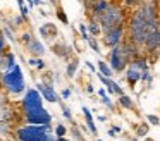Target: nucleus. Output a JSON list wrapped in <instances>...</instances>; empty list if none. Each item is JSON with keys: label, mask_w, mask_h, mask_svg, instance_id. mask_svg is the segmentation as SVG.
Segmentation results:
<instances>
[{"label": "nucleus", "mask_w": 160, "mask_h": 141, "mask_svg": "<svg viewBox=\"0 0 160 141\" xmlns=\"http://www.w3.org/2000/svg\"><path fill=\"white\" fill-rule=\"evenodd\" d=\"M35 89L40 93V96H42V98L47 100V102H52L53 103V102H57V100H59L55 89H53V86L50 84V83H40Z\"/></svg>", "instance_id": "9"}, {"label": "nucleus", "mask_w": 160, "mask_h": 141, "mask_svg": "<svg viewBox=\"0 0 160 141\" xmlns=\"http://www.w3.org/2000/svg\"><path fill=\"white\" fill-rule=\"evenodd\" d=\"M98 95H100L102 98H105V96H107V91H105V89L102 88V89H98Z\"/></svg>", "instance_id": "28"}, {"label": "nucleus", "mask_w": 160, "mask_h": 141, "mask_svg": "<svg viewBox=\"0 0 160 141\" xmlns=\"http://www.w3.org/2000/svg\"><path fill=\"white\" fill-rule=\"evenodd\" d=\"M36 65H38V69H43V67H45V62H43V60H36Z\"/></svg>", "instance_id": "29"}, {"label": "nucleus", "mask_w": 160, "mask_h": 141, "mask_svg": "<svg viewBox=\"0 0 160 141\" xmlns=\"http://www.w3.org/2000/svg\"><path fill=\"white\" fill-rule=\"evenodd\" d=\"M26 122H28V126H48L52 122V117L47 110H43L40 113H35V115H28Z\"/></svg>", "instance_id": "10"}, {"label": "nucleus", "mask_w": 160, "mask_h": 141, "mask_svg": "<svg viewBox=\"0 0 160 141\" xmlns=\"http://www.w3.org/2000/svg\"><path fill=\"white\" fill-rule=\"evenodd\" d=\"M86 65H88V67H90V69H91V71H93V72H95V67H93V64H91V62H86Z\"/></svg>", "instance_id": "32"}, {"label": "nucleus", "mask_w": 160, "mask_h": 141, "mask_svg": "<svg viewBox=\"0 0 160 141\" xmlns=\"http://www.w3.org/2000/svg\"><path fill=\"white\" fill-rule=\"evenodd\" d=\"M91 10H90V16L91 21H98V17L103 14V10L108 7V2H91Z\"/></svg>", "instance_id": "11"}, {"label": "nucleus", "mask_w": 160, "mask_h": 141, "mask_svg": "<svg viewBox=\"0 0 160 141\" xmlns=\"http://www.w3.org/2000/svg\"><path fill=\"white\" fill-rule=\"evenodd\" d=\"M5 50V38L4 36H0V53Z\"/></svg>", "instance_id": "25"}, {"label": "nucleus", "mask_w": 160, "mask_h": 141, "mask_svg": "<svg viewBox=\"0 0 160 141\" xmlns=\"http://www.w3.org/2000/svg\"><path fill=\"white\" fill-rule=\"evenodd\" d=\"M126 79H128V83L131 86H134L136 83L141 79V72H139L132 64H128V67H126Z\"/></svg>", "instance_id": "12"}, {"label": "nucleus", "mask_w": 160, "mask_h": 141, "mask_svg": "<svg viewBox=\"0 0 160 141\" xmlns=\"http://www.w3.org/2000/svg\"><path fill=\"white\" fill-rule=\"evenodd\" d=\"M52 126H21L16 129L18 141H47Z\"/></svg>", "instance_id": "4"}, {"label": "nucleus", "mask_w": 160, "mask_h": 141, "mask_svg": "<svg viewBox=\"0 0 160 141\" xmlns=\"http://www.w3.org/2000/svg\"><path fill=\"white\" fill-rule=\"evenodd\" d=\"M28 50L31 52L33 55H36V57H40V55L45 53V48H43V45L40 43V41H36V40H31V41L28 43Z\"/></svg>", "instance_id": "14"}, {"label": "nucleus", "mask_w": 160, "mask_h": 141, "mask_svg": "<svg viewBox=\"0 0 160 141\" xmlns=\"http://www.w3.org/2000/svg\"><path fill=\"white\" fill-rule=\"evenodd\" d=\"M66 133H67V129H66L64 126H57V127H55V134H57L59 138H64V136H66Z\"/></svg>", "instance_id": "20"}, {"label": "nucleus", "mask_w": 160, "mask_h": 141, "mask_svg": "<svg viewBox=\"0 0 160 141\" xmlns=\"http://www.w3.org/2000/svg\"><path fill=\"white\" fill-rule=\"evenodd\" d=\"M103 103H105V105H110V107H112V102H110V98H107V96L103 98Z\"/></svg>", "instance_id": "30"}, {"label": "nucleus", "mask_w": 160, "mask_h": 141, "mask_svg": "<svg viewBox=\"0 0 160 141\" xmlns=\"http://www.w3.org/2000/svg\"><path fill=\"white\" fill-rule=\"evenodd\" d=\"M132 141H138V139H132Z\"/></svg>", "instance_id": "35"}, {"label": "nucleus", "mask_w": 160, "mask_h": 141, "mask_svg": "<svg viewBox=\"0 0 160 141\" xmlns=\"http://www.w3.org/2000/svg\"><path fill=\"white\" fill-rule=\"evenodd\" d=\"M88 41H90V47H91V48H93V50L98 53V52H100V47H98V41H95V40H88Z\"/></svg>", "instance_id": "21"}, {"label": "nucleus", "mask_w": 160, "mask_h": 141, "mask_svg": "<svg viewBox=\"0 0 160 141\" xmlns=\"http://www.w3.org/2000/svg\"><path fill=\"white\" fill-rule=\"evenodd\" d=\"M0 62H2V53H0Z\"/></svg>", "instance_id": "34"}, {"label": "nucleus", "mask_w": 160, "mask_h": 141, "mask_svg": "<svg viewBox=\"0 0 160 141\" xmlns=\"http://www.w3.org/2000/svg\"><path fill=\"white\" fill-rule=\"evenodd\" d=\"M21 108L24 112V115H35V113H40L43 112V98L40 96V93L36 91L35 88H29L26 91L24 98H22V103H21Z\"/></svg>", "instance_id": "5"}, {"label": "nucleus", "mask_w": 160, "mask_h": 141, "mask_svg": "<svg viewBox=\"0 0 160 141\" xmlns=\"http://www.w3.org/2000/svg\"><path fill=\"white\" fill-rule=\"evenodd\" d=\"M158 45H160V26H158V23L148 24L143 47H145V50L152 55V53H155V52H158Z\"/></svg>", "instance_id": "6"}, {"label": "nucleus", "mask_w": 160, "mask_h": 141, "mask_svg": "<svg viewBox=\"0 0 160 141\" xmlns=\"http://www.w3.org/2000/svg\"><path fill=\"white\" fill-rule=\"evenodd\" d=\"M148 120H150V124H153V126H158V117L157 115H148Z\"/></svg>", "instance_id": "22"}, {"label": "nucleus", "mask_w": 160, "mask_h": 141, "mask_svg": "<svg viewBox=\"0 0 160 141\" xmlns=\"http://www.w3.org/2000/svg\"><path fill=\"white\" fill-rule=\"evenodd\" d=\"M12 65H16L14 53H2V62H0V69H5V71H9V69H11Z\"/></svg>", "instance_id": "13"}, {"label": "nucleus", "mask_w": 160, "mask_h": 141, "mask_svg": "<svg viewBox=\"0 0 160 141\" xmlns=\"http://www.w3.org/2000/svg\"><path fill=\"white\" fill-rule=\"evenodd\" d=\"M126 9H122L121 3H114V2H108V7L103 10L100 17H98V26H100L102 33H108L110 29L117 26H122L126 24Z\"/></svg>", "instance_id": "2"}, {"label": "nucleus", "mask_w": 160, "mask_h": 141, "mask_svg": "<svg viewBox=\"0 0 160 141\" xmlns=\"http://www.w3.org/2000/svg\"><path fill=\"white\" fill-rule=\"evenodd\" d=\"M97 141H102V139H97Z\"/></svg>", "instance_id": "36"}, {"label": "nucleus", "mask_w": 160, "mask_h": 141, "mask_svg": "<svg viewBox=\"0 0 160 141\" xmlns=\"http://www.w3.org/2000/svg\"><path fill=\"white\" fill-rule=\"evenodd\" d=\"M55 141H71V139H66V138H57Z\"/></svg>", "instance_id": "33"}, {"label": "nucleus", "mask_w": 160, "mask_h": 141, "mask_svg": "<svg viewBox=\"0 0 160 141\" xmlns=\"http://www.w3.org/2000/svg\"><path fill=\"white\" fill-rule=\"evenodd\" d=\"M64 115H66L67 119H71V112H69V110H67V108H64Z\"/></svg>", "instance_id": "31"}, {"label": "nucleus", "mask_w": 160, "mask_h": 141, "mask_svg": "<svg viewBox=\"0 0 160 141\" xmlns=\"http://www.w3.org/2000/svg\"><path fill=\"white\" fill-rule=\"evenodd\" d=\"M129 60L126 57V52H124V45H119V47L112 48L110 52V65L108 67L112 69V72H122L126 67H128Z\"/></svg>", "instance_id": "7"}, {"label": "nucleus", "mask_w": 160, "mask_h": 141, "mask_svg": "<svg viewBox=\"0 0 160 141\" xmlns=\"http://www.w3.org/2000/svg\"><path fill=\"white\" fill-rule=\"evenodd\" d=\"M76 65H78V60H72L69 65H67V74H69V76L76 74Z\"/></svg>", "instance_id": "19"}, {"label": "nucleus", "mask_w": 160, "mask_h": 141, "mask_svg": "<svg viewBox=\"0 0 160 141\" xmlns=\"http://www.w3.org/2000/svg\"><path fill=\"white\" fill-rule=\"evenodd\" d=\"M119 102H121V105L126 107V108H132V100L129 98L128 95H122L121 98H119Z\"/></svg>", "instance_id": "18"}, {"label": "nucleus", "mask_w": 160, "mask_h": 141, "mask_svg": "<svg viewBox=\"0 0 160 141\" xmlns=\"http://www.w3.org/2000/svg\"><path fill=\"white\" fill-rule=\"evenodd\" d=\"M98 69H100V76H103V78H107V79H112V69L108 67V64L107 62H103V60H100L98 62Z\"/></svg>", "instance_id": "16"}, {"label": "nucleus", "mask_w": 160, "mask_h": 141, "mask_svg": "<svg viewBox=\"0 0 160 141\" xmlns=\"http://www.w3.org/2000/svg\"><path fill=\"white\" fill-rule=\"evenodd\" d=\"M157 23H158V21H157ZM146 29H148V23H146L141 9L138 7V9L131 10V14H129V17H128V26H126L128 41L132 45H136L138 48H141L143 43H145Z\"/></svg>", "instance_id": "1"}, {"label": "nucleus", "mask_w": 160, "mask_h": 141, "mask_svg": "<svg viewBox=\"0 0 160 141\" xmlns=\"http://www.w3.org/2000/svg\"><path fill=\"white\" fill-rule=\"evenodd\" d=\"M79 33L83 34V40H86V26H84V24H79Z\"/></svg>", "instance_id": "23"}, {"label": "nucleus", "mask_w": 160, "mask_h": 141, "mask_svg": "<svg viewBox=\"0 0 160 141\" xmlns=\"http://www.w3.org/2000/svg\"><path fill=\"white\" fill-rule=\"evenodd\" d=\"M69 96H71V89H64V91H62V98L67 100Z\"/></svg>", "instance_id": "26"}, {"label": "nucleus", "mask_w": 160, "mask_h": 141, "mask_svg": "<svg viewBox=\"0 0 160 141\" xmlns=\"http://www.w3.org/2000/svg\"><path fill=\"white\" fill-rule=\"evenodd\" d=\"M59 19L62 21V23H67V17H66V14H64L62 10H60V12H59Z\"/></svg>", "instance_id": "27"}, {"label": "nucleus", "mask_w": 160, "mask_h": 141, "mask_svg": "<svg viewBox=\"0 0 160 141\" xmlns=\"http://www.w3.org/2000/svg\"><path fill=\"white\" fill-rule=\"evenodd\" d=\"M83 113H84V119H86V126L90 127V131L93 134H97L98 131H97V126H95V122H93V115H91V112L86 108V107H83Z\"/></svg>", "instance_id": "15"}, {"label": "nucleus", "mask_w": 160, "mask_h": 141, "mask_svg": "<svg viewBox=\"0 0 160 141\" xmlns=\"http://www.w3.org/2000/svg\"><path fill=\"white\" fill-rule=\"evenodd\" d=\"M2 86L11 95H19V93L24 91V76H22V71L18 64L12 65L9 71L4 72V76H2Z\"/></svg>", "instance_id": "3"}, {"label": "nucleus", "mask_w": 160, "mask_h": 141, "mask_svg": "<svg viewBox=\"0 0 160 141\" xmlns=\"http://www.w3.org/2000/svg\"><path fill=\"white\" fill-rule=\"evenodd\" d=\"M88 31H90L91 36H100L102 34V29H100V26H98L97 21H91L90 26H88Z\"/></svg>", "instance_id": "17"}, {"label": "nucleus", "mask_w": 160, "mask_h": 141, "mask_svg": "<svg viewBox=\"0 0 160 141\" xmlns=\"http://www.w3.org/2000/svg\"><path fill=\"white\" fill-rule=\"evenodd\" d=\"M19 7H21V14L26 17V16H28V9L24 7V2H19Z\"/></svg>", "instance_id": "24"}, {"label": "nucleus", "mask_w": 160, "mask_h": 141, "mask_svg": "<svg viewBox=\"0 0 160 141\" xmlns=\"http://www.w3.org/2000/svg\"><path fill=\"white\" fill-rule=\"evenodd\" d=\"M124 38H126V24H122V26H117L103 34V43L108 48H115L121 43H124Z\"/></svg>", "instance_id": "8"}]
</instances>
